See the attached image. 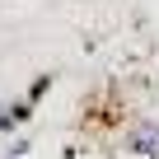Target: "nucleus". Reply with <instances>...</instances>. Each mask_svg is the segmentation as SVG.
Segmentation results:
<instances>
[{"label": "nucleus", "mask_w": 159, "mask_h": 159, "mask_svg": "<svg viewBox=\"0 0 159 159\" xmlns=\"http://www.w3.org/2000/svg\"><path fill=\"white\" fill-rule=\"evenodd\" d=\"M126 150L140 159H159V122H140L126 131Z\"/></svg>", "instance_id": "f257e3e1"}, {"label": "nucleus", "mask_w": 159, "mask_h": 159, "mask_svg": "<svg viewBox=\"0 0 159 159\" xmlns=\"http://www.w3.org/2000/svg\"><path fill=\"white\" fill-rule=\"evenodd\" d=\"M28 108H33V103H5V108H0V131L24 126V122H28Z\"/></svg>", "instance_id": "f03ea898"}, {"label": "nucleus", "mask_w": 159, "mask_h": 159, "mask_svg": "<svg viewBox=\"0 0 159 159\" xmlns=\"http://www.w3.org/2000/svg\"><path fill=\"white\" fill-rule=\"evenodd\" d=\"M10 159H14V154H10Z\"/></svg>", "instance_id": "7ed1b4c3"}]
</instances>
